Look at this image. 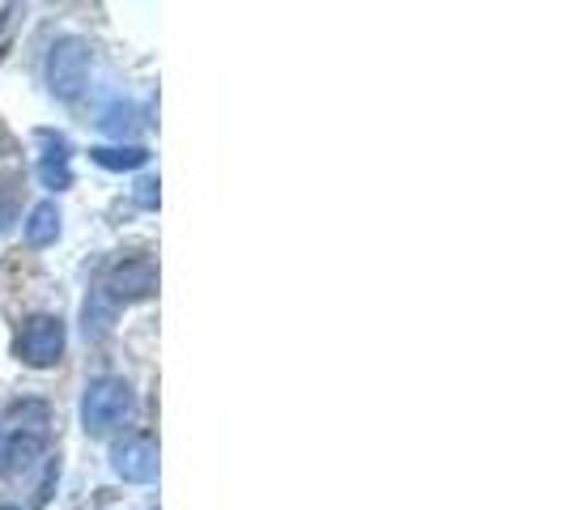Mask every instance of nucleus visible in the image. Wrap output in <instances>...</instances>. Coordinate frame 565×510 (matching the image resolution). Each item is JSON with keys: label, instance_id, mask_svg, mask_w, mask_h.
<instances>
[{"label": "nucleus", "instance_id": "nucleus-1", "mask_svg": "<svg viewBox=\"0 0 565 510\" xmlns=\"http://www.w3.org/2000/svg\"><path fill=\"white\" fill-rule=\"evenodd\" d=\"M132 417H137V392H132L124 379L103 374V379H89V383H85V392H82L85 434L107 438V434H115V429H124Z\"/></svg>", "mask_w": 565, "mask_h": 510}, {"label": "nucleus", "instance_id": "nucleus-5", "mask_svg": "<svg viewBox=\"0 0 565 510\" xmlns=\"http://www.w3.org/2000/svg\"><path fill=\"white\" fill-rule=\"evenodd\" d=\"M107 298L111 302H141V298H153L158 289V264L149 255H137V259H119L111 273H107Z\"/></svg>", "mask_w": 565, "mask_h": 510}, {"label": "nucleus", "instance_id": "nucleus-9", "mask_svg": "<svg viewBox=\"0 0 565 510\" xmlns=\"http://www.w3.org/2000/svg\"><path fill=\"white\" fill-rule=\"evenodd\" d=\"M89 158L103 170H141L149 162V149H141V145H94Z\"/></svg>", "mask_w": 565, "mask_h": 510}, {"label": "nucleus", "instance_id": "nucleus-13", "mask_svg": "<svg viewBox=\"0 0 565 510\" xmlns=\"http://www.w3.org/2000/svg\"><path fill=\"white\" fill-rule=\"evenodd\" d=\"M9 222H13V209H9V204H0V234L9 230Z\"/></svg>", "mask_w": 565, "mask_h": 510}, {"label": "nucleus", "instance_id": "nucleus-4", "mask_svg": "<svg viewBox=\"0 0 565 510\" xmlns=\"http://www.w3.org/2000/svg\"><path fill=\"white\" fill-rule=\"evenodd\" d=\"M111 468H115V477H124V481H132V485L158 481V443H153L149 434H128V438H119V443H111Z\"/></svg>", "mask_w": 565, "mask_h": 510}, {"label": "nucleus", "instance_id": "nucleus-6", "mask_svg": "<svg viewBox=\"0 0 565 510\" xmlns=\"http://www.w3.org/2000/svg\"><path fill=\"white\" fill-rule=\"evenodd\" d=\"M39 183L52 188V192H64L73 183V145L56 137V132H43V153H39Z\"/></svg>", "mask_w": 565, "mask_h": 510}, {"label": "nucleus", "instance_id": "nucleus-2", "mask_svg": "<svg viewBox=\"0 0 565 510\" xmlns=\"http://www.w3.org/2000/svg\"><path fill=\"white\" fill-rule=\"evenodd\" d=\"M64 344H68V328H64L60 315H30L26 323H22V332H18L13 353L30 370H47L64 358Z\"/></svg>", "mask_w": 565, "mask_h": 510}, {"label": "nucleus", "instance_id": "nucleus-10", "mask_svg": "<svg viewBox=\"0 0 565 510\" xmlns=\"http://www.w3.org/2000/svg\"><path fill=\"white\" fill-rule=\"evenodd\" d=\"M89 328H94V337L111 328V307L103 302V294H94V298L85 302V332H89Z\"/></svg>", "mask_w": 565, "mask_h": 510}, {"label": "nucleus", "instance_id": "nucleus-11", "mask_svg": "<svg viewBox=\"0 0 565 510\" xmlns=\"http://www.w3.org/2000/svg\"><path fill=\"white\" fill-rule=\"evenodd\" d=\"M98 124H103L107 132H115V137H124V132H132V128H137V119H132V111H128V107H107Z\"/></svg>", "mask_w": 565, "mask_h": 510}, {"label": "nucleus", "instance_id": "nucleus-3", "mask_svg": "<svg viewBox=\"0 0 565 510\" xmlns=\"http://www.w3.org/2000/svg\"><path fill=\"white\" fill-rule=\"evenodd\" d=\"M85 82H89V43L77 34H64L52 43V56H47V85L56 98L73 103L85 89Z\"/></svg>", "mask_w": 565, "mask_h": 510}, {"label": "nucleus", "instance_id": "nucleus-14", "mask_svg": "<svg viewBox=\"0 0 565 510\" xmlns=\"http://www.w3.org/2000/svg\"><path fill=\"white\" fill-rule=\"evenodd\" d=\"M0 510H26V507H0Z\"/></svg>", "mask_w": 565, "mask_h": 510}, {"label": "nucleus", "instance_id": "nucleus-8", "mask_svg": "<svg viewBox=\"0 0 565 510\" xmlns=\"http://www.w3.org/2000/svg\"><path fill=\"white\" fill-rule=\"evenodd\" d=\"M22 234H26L30 247H47L60 238V204L56 200H39L22 222Z\"/></svg>", "mask_w": 565, "mask_h": 510}, {"label": "nucleus", "instance_id": "nucleus-7", "mask_svg": "<svg viewBox=\"0 0 565 510\" xmlns=\"http://www.w3.org/2000/svg\"><path fill=\"white\" fill-rule=\"evenodd\" d=\"M43 447H47V443H43V434H34V429H18V434L4 443V464H0V468H4V472H13V477H18V472H30V468L43 459Z\"/></svg>", "mask_w": 565, "mask_h": 510}, {"label": "nucleus", "instance_id": "nucleus-12", "mask_svg": "<svg viewBox=\"0 0 565 510\" xmlns=\"http://www.w3.org/2000/svg\"><path fill=\"white\" fill-rule=\"evenodd\" d=\"M132 196H137V204H141V209H158V179H141Z\"/></svg>", "mask_w": 565, "mask_h": 510}]
</instances>
